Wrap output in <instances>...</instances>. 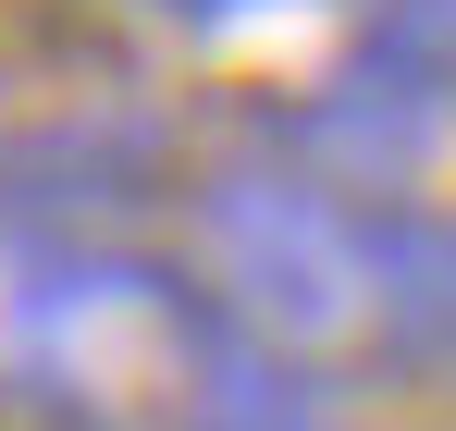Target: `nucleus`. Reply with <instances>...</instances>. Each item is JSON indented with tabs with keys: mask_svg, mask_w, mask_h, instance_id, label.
Instances as JSON below:
<instances>
[{
	"mask_svg": "<svg viewBox=\"0 0 456 431\" xmlns=\"http://www.w3.org/2000/svg\"><path fill=\"white\" fill-rule=\"evenodd\" d=\"M382 210L308 185L284 160H234L198 185V247H210V308L272 358H346L382 346Z\"/></svg>",
	"mask_w": 456,
	"mask_h": 431,
	"instance_id": "nucleus-1",
	"label": "nucleus"
},
{
	"mask_svg": "<svg viewBox=\"0 0 456 431\" xmlns=\"http://www.w3.org/2000/svg\"><path fill=\"white\" fill-rule=\"evenodd\" d=\"M272 136H284V173L358 198V210H407L456 160V62H432V50H407V37L370 25Z\"/></svg>",
	"mask_w": 456,
	"mask_h": 431,
	"instance_id": "nucleus-2",
	"label": "nucleus"
}]
</instances>
